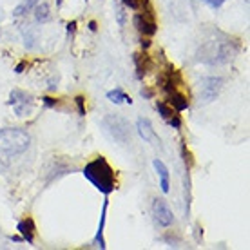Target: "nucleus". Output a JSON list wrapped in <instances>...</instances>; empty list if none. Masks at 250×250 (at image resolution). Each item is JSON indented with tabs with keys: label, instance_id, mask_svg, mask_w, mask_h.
I'll return each mask as SVG.
<instances>
[{
	"label": "nucleus",
	"instance_id": "nucleus-1",
	"mask_svg": "<svg viewBox=\"0 0 250 250\" xmlns=\"http://www.w3.org/2000/svg\"><path fill=\"white\" fill-rule=\"evenodd\" d=\"M31 145L29 132L19 127H6L0 129V163L7 167L11 165L15 158L24 154Z\"/></svg>",
	"mask_w": 250,
	"mask_h": 250
},
{
	"label": "nucleus",
	"instance_id": "nucleus-2",
	"mask_svg": "<svg viewBox=\"0 0 250 250\" xmlns=\"http://www.w3.org/2000/svg\"><path fill=\"white\" fill-rule=\"evenodd\" d=\"M82 174L85 176V180H89L94 187L98 188L102 194H105V196H109L116 188V174H114V169L109 165V162L104 156H98L94 158L93 162H89L83 167Z\"/></svg>",
	"mask_w": 250,
	"mask_h": 250
},
{
	"label": "nucleus",
	"instance_id": "nucleus-3",
	"mask_svg": "<svg viewBox=\"0 0 250 250\" xmlns=\"http://www.w3.org/2000/svg\"><path fill=\"white\" fill-rule=\"evenodd\" d=\"M236 53H238V44L221 35V40H216V38L207 40L205 44L201 45L198 58L203 63L214 65V63H225L232 60Z\"/></svg>",
	"mask_w": 250,
	"mask_h": 250
},
{
	"label": "nucleus",
	"instance_id": "nucleus-4",
	"mask_svg": "<svg viewBox=\"0 0 250 250\" xmlns=\"http://www.w3.org/2000/svg\"><path fill=\"white\" fill-rule=\"evenodd\" d=\"M102 125L111 136L118 142V144L125 145L129 140H131V131H129V125L124 118L120 116H114V114H109L105 118L102 120Z\"/></svg>",
	"mask_w": 250,
	"mask_h": 250
},
{
	"label": "nucleus",
	"instance_id": "nucleus-5",
	"mask_svg": "<svg viewBox=\"0 0 250 250\" xmlns=\"http://www.w3.org/2000/svg\"><path fill=\"white\" fill-rule=\"evenodd\" d=\"M140 11L142 13H136V15H134V25H136V29L142 33L144 37H152V35L158 31L156 17H154V13H152L149 4H145Z\"/></svg>",
	"mask_w": 250,
	"mask_h": 250
},
{
	"label": "nucleus",
	"instance_id": "nucleus-6",
	"mask_svg": "<svg viewBox=\"0 0 250 250\" xmlns=\"http://www.w3.org/2000/svg\"><path fill=\"white\" fill-rule=\"evenodd\" d=\"M33 100L31 94H27L25 91H20V89H13L11 94H9V105L13 107V111L17 116H27V114H31L33 111Z\"/></svg>",
	"mask_w": 250,
	"mask_h": 250
},
{
	"label": "nucleus",
	"instance_id": "nucleus-7",
	"mask_svg": "<svg viewBox=\"0 0 250 250\" xmlns=\"http://www.w3.org/2000/svg\"><path fill=\"white\" fill-rule=\"evenodd\" d=\"M223 87V78L219 76H207L200 83V104H208V102L216 100Z\"/></svg>",
	"mask_w": 250,
	"mask_h": 250
},
{
	"label": "nucleus",
	"instance_id": "nucleus-8",
	"mask_svg": "<svg viewBox=\"0 0 250 250\" xmlns=\"http://www.w3.org/2000/svg\"><path fill=\"white\" fill-rule=\"evenodd\" d=\"M152 216L160 227H170L174 223V214L165 203V200H154L152 203Z\"/></svg>",
	"mask_w": 250,
	"mask_h": 250
},
{
	"label": "nucleus",
	"instance_id": "nucleus-9",
	"mask_svg": "<svg viewBox=\"0 0 250 250\" xmlns=\"http://www.w3.org/2000/svg\"><path fill=\"white\" fill-rule=\"evenodd\" d=\"M156 109H158V113H160V116H162V118L165 120V122H167L172 129H180V127H182V116L178 114V111H176L170 104L158 102Z\"/></svg>",
	"mask_w": 250,
	"mask_h": 250
},
{
	"label": "nucleus",
	"instance_id": "nucleus-10",
	"mask_svg": "<svg viewBox=\"0 0 250 250\" xmlns=\"http://www.w3.org/2000/svg\"><path fill=\"white\" fill-rule=\"evenodd\" d=\"M136 129H138V134L144 138V142H147V144H152V142H156L158 140L156 132H154V127H152V124H150L147 118L138 120ZM158 142H160V140H158Z\"/></svg>",
	"mask_w": 250,
	"mask_h": 250
},
{
	"label": "nucleus",
	"instance_id": "nucleus-11",
	"mask_svg": "<svg viewBox=\"0 0 250 250\" xmlns=\"http://www.w3.org/2000/svg\"><path fill=\"white\" fill-rule=\"evenodd\" d=\"M17 230L20 232V236L24 241L31 245L35 241V232H37V227H35V221L31 218H25L22 221H19V225H17Z\"/></svg>",
	"mask_w": 250,
	"mask_h": 250
},
{
	"label": "nucleus",
	"instance_id": "nucleus-12",
	"mask_svg": "<svg viewBox=\"0 0 250 250\" xmlns=\"http://www.w3.org/2000/svg\"><path fill=\"white\" fill-rule=\"evenodd\" d=\"M152 167H154V170H156V174L160 176V187H162V192H169V169H167V165L162 162V160H158V158H154L152 160Z\"/></svg>",
	"mask_w": 250,
	"mask_h": 250
},
{
	"label": "nucleus",
	"instance_id": "nucleus-13",
	"mask_svg": "<svg viewBox=\"0 0 250 250\" xmlns=\"http://www.w3.org/2000/svg\"><path fill=\"white\" fill-rule=\"evenodd\" d=\"M107 205H109V200H104V207H102V214H100V225H98V230H96V236H94V243L100 249H105V239H104V230H105V219H107Z\"/></svg>",
	"mask_w": 250,
	"mask_h": 250
},
{
	"label": "nucleus",
	"instance_id": "nucleus-14",
	"mask_svg": "<svg viewBox=\"0 0 250 250\" xmlns=\"http://www.w3.org/2000/svg\"><path fill=\"white\" fill-rule=\"evenodd\" d=\"M107 98L113 102V104H132L131 96H129V94H125L124 89H120V87L109 91V93H107Z\"/></svg>",
	"mask_w": 250,
	"mask_h": 250
},
{
	"label": "nucleus",
	"instance_id": "nucleus-15",
	"mask_svg": "<svg viewBox=\"0 0 250 250\" xmlns=\"http://www.w3.org/2000/svg\"><path fill=\"white\" fill-rule=\"evenodd\" d=\"M134 63H136L138 78H144V75L147 73V69L150 67V60L147 55H134Z\"/></svg>",
	"mask_w": 250,
	"mask_h": 250
},
{
	"label": "nucleus",
	"instance_id": "nucleus-16",
	"mask_svg": "<svg viewBox=\"0 0 250 250\" xmlns=\"http://www.w3.org/2000/svg\"><path fill=\"white\" fill-rule=\"evenodd\" d=\"M37 4H38V0H24L20 6H17V9L13 11V15H15V17H22V15H25L27 11H31Z\"/></svg>",
	"mask_w": 250,
	"mask_h": 250
},
{
	"label": "nucleus",
	"instance_id": "nucleus-17",
	"mask_svg": "<svg viewBox=\"0 0 250 250\" xmlns=\"http://www.w3.org/2000/svg\"><path fill=\"white\" fill-rule=\"evenodd\" d=\"M122 4L127 6L129 9H142L145 4H149V0H122Z\"/></svg>",
	"mask_w": 250,
	"mask_h": 250
},
{
	"label": "nucleus",
	"instance_id": "nucleus-18",
	"mask_svg": "<svg viewBox=\"0 0 250 250\" xmlns=\"http://www.w3.org/2000/svg\"><path fill=\"white\" fill-rule=\"evenodd\" d=\"M37 19L38 20L49 19V7H47V4H42V6L37 7Z\"/></svg>",
	"mask_w": 250,
	"mask_h": 250
},
{
	"label": "nucleus",
	"instance_id": "nucleus-19",
	"mask_svg": "<svg viewBox=\"0 0 250 250\" xmlns=\"http://www.w3.org/2000/svg\"><path fill=\"white\" fill-rule=\"evenodd\" d=\"M203 2H205L207 6H210V7H214V9H216V7H221V6H223L227 0H203Z\"/></svg>",
	"mask_w": 250,
	"mask_h": 250
},
{
	"label": "nucleus",
	"instance_id": "nucleus-20",
	"mask_svg": "<svg viewBox=\"0 0 250 250\" xmlns=\"http://www.w3.org/2000/svg\"><path fill=\"white\" fill-rule=\"evenodd\" d=\"M76 104H78V111H80V114H85V109H83V96H78V98H76Z\"/></svg>",
	"mask_w": 250,
	"mask_h": 250
},
{
	"label": "nucleus",
	"instance_id": "nucleus-21",
	"mask_svg": "<svg viewBox=\"0 0 250 250\" xmlns=\"http://www.w3.org/2000/svg\"><path fill=\"white\" fill-rule=\"evenodd\" d=\"M116 13H118V22L120 24H124V13H122V7L116 6Z\"/></svg>",
	"mask_w": 250,
	"mask_h": 250
}]
</instances>
